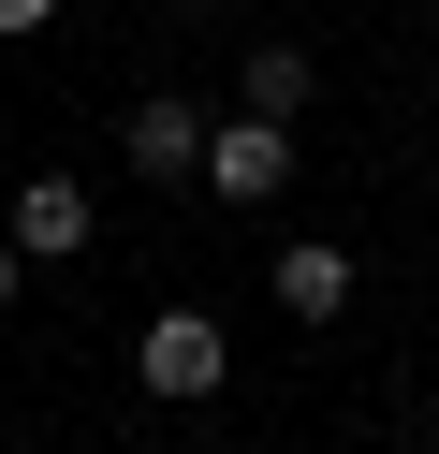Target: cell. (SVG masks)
I'll list each match as a JSON object with an SVG mask.
<instances>
[{"instance_id": "obj_1", "label": "cell", "mask_w": 439, "mask_h": 454, "mask_svg": "<svg viewBox=\"0 0 439 454\" xmlns=\"http://www.w3.org/2000/svg\"><path fill=\"white\" fill-rule=\"evenodd\" d=\"M132 381L161 395V411H191V395H220V381H234V337L205 323V308H161V323L132 337Z\"/></svg>"}, {"instance_id": "obj_2", "label": "cell", "mask_w": 439, "mask_h": 454, "mask_svg": "<svg viewBox=\"0 0 439 454\" xmlns=\"http://www.w3.org/2000/svg\"><path fill=\"white\" fill-rule=\"evenodd\" d=\"M205 132H220V118H205L191 89H146L132 118H117V161H132L146 191H191V176H205Z\"/></svg>"}, {"instance_id": "obj_3", "label": "cell", "mask_w": 439, "mask_h": 454, "mask_svg": "<svg viewBox=\"0 0 439 454\" xmlns=\"http://www.w3.org/2000/svg\"><path fill=\"white\" fill-rule=\"evenodd\" d=\"M205 191L220 206H278L293 191V118H220L205 132Z\"/></svg>"}, {"instance_id": "obj_4", "label": "cell", "mask_w": 439, "mask_h": 454, "mask_svg": "<svg viewBox=\"0 0 439 454\" xmlns=\"http://www.w3.org/2000/svg\"><path fill=\"white\" fill-rule=\"evenodd\" d=\"M0 235H15V264H88V191L74 176H29Z\"/></svg>"}, {"instance_id": "obj_5", "label": "cell", "mask_w": 439, "mask_h": 454, "mask_svg": "<svg viewBox=\"0 0 439 454\" xmlns=\"http://www.w3.org/2000/svg\"><path fill=\"white\" fill-rule=\"evenodd\" d=\"M351 294H366V264H351L337 235H293V249H278V308H293V323H337Z\"/></svg>"}, {"instance_id": "obj_6", "label": "cell", "mask_w": 439, "mask_h": 454, "mask_svg": "<svg viewBox=\"0 0 439 454\" xmlns=\"http://www.w3.org/2000/svg\"><path fill=\"white\" fill-rule=\"evenodd\" d=\"M308 89H322L308 44H249V59H234V118H308Z\"/></svg>"}, {"instance_id": "obj_7", "label": "cell", "mask_w": 439, "mask_h": 454, "mask_svg": "<svg viewBox=\"0 0 439 454\" xmlns=\"http://www.w3.org/2000/svg\"><path fill=\"white\" fill-rule=\"evenodd\" d=\"M44 15H59V0H0V44H29V30H44Z\"/></svg>"}, {"instance_id": "obj_8", "label": "cell", "mask_w": 439, "mask_h": 454, "mask_svg": "<svg viewBox=\"0 0 439 454\" xmlns=\"http://www.w3.org/2000/svg\"><path fill=\"white\" fill-rule=\"evenodd\" d=\"M15 294H29V264H15V235H0V323H15Z\"/></svg>"}, {"instance_id": "obj_9", "label": "cell", "mask_w": 439, "mask_h": 454, "mask_svg": "<svg viewBox=\"0 0 439 454\" xmlns=\"http://www.w3.org/2000/svg\"><path fill=\"white\" fill-rule=\"evenodd\" d=\"M425 103H439V74H425Z\"/></svg>"}, {"instance_id": "obj_10", "label": "cell", "mask_w": 439, "mask_h": 454, "mask_svg": "<svg viewBox=\"0 0 439 454\" xmlns=\"http://www.w3.org/2000/svg\"><path fill=\"white\" fill-rule=\"evenodd\" d=\"M191 15H205V0H191Z\"/></svg>"}]
</instances>
